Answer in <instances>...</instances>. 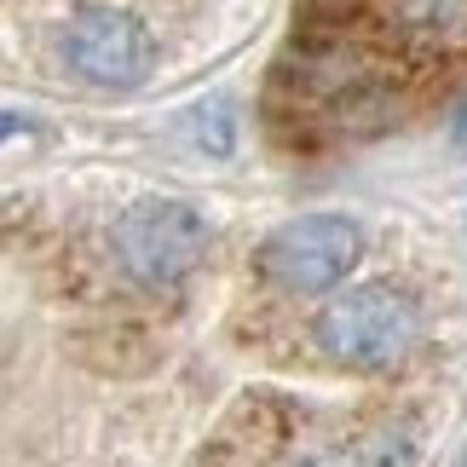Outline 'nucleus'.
Masks as SVG:
<instances>
[{"label": "nucleus", "mask_w": 467, "mask_h": 467, "mask_svg": "<svg viewBox=\"0 0 467 467\" xmlns=\"http://www.w3.org/2000/svg\"><path fill=\"white\" fill-rule=\"evenodd\" d=\"M421 340V306L399 283H358L317 312V347L347 369H392Z\"/></svg>", "instance_id": "nucleus-1"}, {"label": "nucleus", "mask_w": 467, "mask_h": 467, "mask_svg": "<svg viewBox=\"0 0 467 467\" xmlns=\"http://www.w3.org/2000/svg\"><path fill=\"white\" fill-rule=\"evenodd\" d=\"M202 254H208V220L191 202L150 196V202H133L116 220V265L139 289H173V283H185L202 265Z\"/></svg>", "instance_id": "nucleus-2"}, {"label": "nucleus", "mask_w": 467, "mask_h": 467, "mask_svg": "<svg viewBox=\"0 0 467 467\" xmlns=\"http://www.w3.org/2000/svg\"><path fill=\"white\" fill-rule=\"evenodd\" d=\"M364 254V231L347 213H300L260 243V272L283 295H329Z\"/></svg>", "instance_id": "nucleus-3"}, {"label": "nucleus", "mask_w": 467, "mask_h": 467, "mask_svg": "<svg viewBox=\"0 0 467 467\" xmlns=\"http://www.w3.org/2000/svg\"><path fill=\"white\" fill-rule=\"evenodd\" d=\"M64 58L81 81L104 87V93H133L156 69V35L133 12L93 0V6H76V17H69Z\"/></svg>", "instance_id": "nucleus-4"}, {"label": "nucleus", "mask_w": 467, "mask_h": 467, "mask_svg": "<svg viewBox=\"0 0 467 467\" xmlns=\"http://www.w3.org/2000/svg\"><path fill=\"white\" fill-rule=\"evenodd\" d=\"M387 24L416 47H462L467 0H387Z\"/></svg>", "instance_id": "nucleus-5"}, {"label": "nucleus", "mask_w": 467, "mask_h": 467, "mask_svg": "<svg viewBox=\"0 0 467 467\" xmlns=\"http://www.w3.org/2000/svg\"><path fill=\"white\" fill-rule=\"evenodd\" d=\"M191 133H196L202 150L231 156V116H225V104H202V110H191Z\"/></svg>", "instance_id": "nucleus-6"}, {"label": "nucleus", "mask_w": 467, "mask_h": 467, "mask_svg": "<svg viewBox=\"0 0 467 467\" xmlns=\"http://www.w3.org/2000/svg\"><path fill=\"white\" fill-rule=\"evenodd\" d=\"M17 133H29V121H24V116H6V110H0V139H17Z\"/></svg>", "instance_id": "nucleus-7"}, {"label": "nucleus", "mask_w": 467, "mask_h": 467, "mask_svg": "<svg viewBox=\"0 0 467 467\" xmlns=\"http://www.w3.org/2000/svg\"><path fill=\"white\" fill-rule=\"evenodd\" d=\"M451 133H456L462 145H467V104H462V110H456V121H451Z\"/></svg>", "instance_id": "nucleus-8"}]
</instances>
